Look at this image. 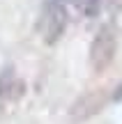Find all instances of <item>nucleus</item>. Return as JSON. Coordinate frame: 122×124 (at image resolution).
<instances>
[{
	"label": "nucleus",
	"instance_id": "obj_1",
	"mask_svg": "<svg viewBox=\"0 0 122 124\" xmlns=\"http://www.w3.org/2000/svg\"><path fill=\"white\" fill-rule=\"evenodd\" d=\"M65 28H67V7H65V2L46 0L44 9L39 14V21H37V30H39L44 44H49V46L58 44Z\"/></svg>",
	"mask_w": 122,
	"mask_h": 124
},
{
	"label": "nucleus",
	"instance_id": "obj_2",
	"mask_svg": "<svg viewBox=\"0 0 122 124\" xmlns=\"http://www.w3.org/2000/svg\"><path fill=\"white\" fill-rule=\"evenodd\" d=\"M115 51H118V32L111 23L101 25L97 30L95 39L90 44V64L95 71H104L113 62Z\"/></svg>",
	"mask_w": 122,
	"mask_h": 124
},
{
	"label": "nucleus",
	"instance_id": "obj_3",
	"mask_svg": "<svg viewBox=\"0 0 122 124\" xmlns=\"http://www.w3.org/2000/svg\"><path fill=\"white\" fill-rule=\"evenodd\" d=\"M111 101V94L106 90H92V92H85L83 97H78L74 101V106L69 108V117L72 122L81 124L90 117H95L97 113H101Z\"/></svg>",
	"mask_w": 122,
	"mask_h": 124
},
{
	"label": "nucleus",
	"instance_id": "obj_4",
	"mask_svg": "<svg viewBox=\"0 0 122 124\" xmlns=\"http://www.w3.org/2000/svg\"><path fill=\"white\" fill-rule=\"evenodd\" d=\"M25 94V83L16 78L12 67H5L0 71V120L16 106Z\"/></svg>",
	"mask_w": 122,
	"mask_h": 124
},
{
	"label": "nucleus",
	"instance_id": "obj_5",
	"mask_svg": "<svg viewBox=\"0 0 122 124\" xmlns=\"http://www.w3.org/2000/svg\"><path fill=\"white\" fill-rule=\"evenodd\" d=\"M111 101H122V83L118 85V90L111 94Z\"/></svg>",
	"mask_w": 122,
	"mask_h": 124
}]
</instances>
